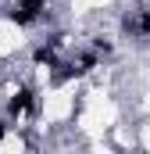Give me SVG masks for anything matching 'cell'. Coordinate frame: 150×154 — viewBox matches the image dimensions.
I'll use <instances>...</instances> for the list:
<instances>
[{
    "label": "cell",
    "instance_id": "obj_1",
    "mask_svg": "<svg viewBox=\"0 0 150 154\" xmlns=\"http://www.w3.org/2000/svg\"><path fill=\"white\" fill-rule=\"evenodd\" d=\"M7 18L18 25V29H32L36 22L46 18V0H14L7 7Z\"/></svg>",
    "mask_w": 150,
    "mask_h": 154
},
{
    "label": "cell",
    "instance_id": "obj_2",
    "mask_svg": "<svg viewBox=\"0 0 150 154\" xmlns=\"http://www.w3.org/2000/svg\"><path fill=\"white\" fill-rule=\"evenodd\" d=\"M36 93L39 90L32 86V82H18V90L7 97V118L18 122L22 115H32V111H36Z\"/></svg>",
    "mask_w": 150,
    "mask_h": 154
},
{
    "label": "cell",
    "instance_id": "obj_3",
    "mask_svg": "<svg viewBox=\"0 0 150 154\" xmlns=\"http://www.w3.org/2000/svg\"><path fill=\"white\" fill-rule=\"evenodd\" d=\"M29 61H32L36 68H46V72H54V68H61V57H57V47H50L46 39H39L36 47L29 50Z\"/></svg>",
    "mask_w": 150,
    "mask_h": 154
},
{
    "label": "cell",
    "instance_id": "obj_4",
    "mask_svg": "<svg viewBox=\"0 0 150 154\" xmlns=\"http://www.w3.org/2000/svg\"><path fill=\"white\" fill-rule=\"evenodd\" d=\"M86 72L79 68V61H61V68H54L50 72V82L54 86H64V82H72V79H82Z\"/></svg>",
    "mask_w": 150,
    "mask_h": 154
},
{
    "label": "cell",
    "instance_id": "obj_5",
    "mask_svg": "<svg viewBox=\"0 0 150 154\" xmlns=\"http://www.w3.org/2000/svg\"><path fill=\"white\" fill-rule=\"evenodd\" d=\"M136 39L140 43L150 39V4H140L136 7Z\"/></svg>",
    "mask_w": 150,
    "mask_h": 154
},
{
    "label": "cell",
    "instance_id": "obj_6",
    "mask_svg": "<svg viewBox=\"0 0 150 154\" xmlns=\"http://www.w3.org/2000/svg\"><path fill=\"white\" fill-rule=\"evenodd\" d=\"M118 32L125 39H136V7H125L122 18H118Z\"/></svg>",
    "mask_w": 150,
    "mask_h": 154
},
{
    "label": "cell",
    "instance_id": "obj_7",
    "mask_svg": "<svg viewBox=\"0 0 150 154\" xmlns=\"http://www.w3.org/2000/svg\"><path fill=\"white\" fill-rule=\"evenodd\" d=\"M89 50H97L100 57H111V54H114V39L97 32V36H89Z\"/></svg>",
    "mask_w": 150,
    "mask_h": 154
},
{
    "label": "cell",
    "instance_id": "obj_8",
    "mask_svg": "<svg viewBox=\"0 0 150 154\" xmlns=\"http://www.w3.org/2000/svg\"><path fill=\"white\" fill-rule=\"evenodd\" d=\"M11 125H14L11 118H0V140H7V133H11Z\"/></svg>",
    "mask_w": 150,
    "mask_h": 154
}]
</instances>
